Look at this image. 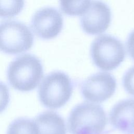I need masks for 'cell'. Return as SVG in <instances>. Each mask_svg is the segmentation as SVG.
Wrapping results in <instances>:
<instances>
[{
  "mask_svg": "<svg viewBox=\"0 0 134 134\" xmlns=\"http://www.w3.org/2000/svg\"><path fill=\"white\" fill-rule=\"evenodd\" d=\"M43 75L40 60L29 53L16 58L9 63L7 70L9 84L15 90L23 92L35 89Z\"/></svg>",
  "mask_w": 134,
  "mask_h": 134,
  "instance_id": "6da1fadb",
  "label": "cell"
},
{
  "mask_svg": "<svg viewBox=\"0 0 134 134\" xmlns=\"http://www.w3.org/2000/svg\"><path fill=\"white\" fill-rule=\"evenodd\" d=\"M109 120L116 129L125 134H134V99L122 100L115 105Z\"/></svg>",
  "mask_w": 134,
  "mask_h": 134,
  "instance_id": "9c48e42d",
  "label": "cell"
},
{
  "mask_svg": "<svg viewBox=\"0 0 134 134\" xmlns=\"http://www.w3.org/2000/svg\"><path fill=\"white\" fill-rule=\"evenodd\" d=\"M63 19L55 8L46 7L38 10L32 16L31 28L39 38L50 40L57 37L62 30Z\"/></svg>",
  "mask_w": 134,
  "mask_h": 134,
  "instance_id": "8992f818",
  "label": "cell"
},
{
  "mask_svg": "<svg viewBox=\"0 0 134 134\" xmlns=\"http://www.w3.org/2000/svg\"><path fill=\"white\" fill-rule=\"evenodd\" d=\"M126 47L129 56L134 60V30L128 35L126 41Z\"/></svg>",
  "mask_w": 134,
  "mask_h": 134,
  "instance_id": "2e32d148",
  "label": "cell"
},
{
  "mask_svg": "<svg viewBox=\"0 0 134 134\" xmlns=\"http://www.w3.org/2000/svg\"><path fill=\"white\" fill-rule=\"evenodd\" d=\"M106 124V114L102 107L88 102L75 106L68 120L71 134H104Z\"/></svg>",
  "mask_w": 134,
  "mask_h": 134,
  "instance_id": "7a4b0ae2",
  "label": "cell"
},
{
  "mask_svg": "<svg viewBox=\"0 0 134 134\" xmlns=\"http://www.w3.org/2000/svg\"><path fill=\"white\" fill-rule=\"evenodd\" d=\"M73 84L70 77L65 73L54 71L46 75L38 90L41 103L46 107L55 109L63 106L70 99Z\"/></svg>",
  "mask_w": 134,
  "mask_h": 134,
  "instance_id": "3957f363",
  "label": "cell"
},
{
  "mask_svg": "<svg viewBox=\"0 0 134 134\" xmlns=\"http://www.w3.org/2000/svg\"><path fill=\"white\" fill-rule=\"evenodd\" d=\"M111 20L109 7L102 1L93 0L81 16L80 25L83 31L88 35H99L108 28Z\"/></svg>",
  "mask_w": 134,
  "mask_h": 134,
  "instance_id": "ba28073f",
  "label": "cell"
},
{
  "mask_svg": "<svg viewBox=\"0 0 134 134\" xmlns=\"http://www.w3.org/2000/svg\"><path fill=\"white\" fill-rule=\"evenodd\" d=\"M91 0H59L60 9L70 16H82L87 9Z\"/></svg>",
  "mask_w": 134,
  "mask_h": 134,
  "instance_id": "7c38bea8",
  "label": "cell"
},
{
  "mask_svg": "<svg viewBox=\"0 0 134 134\" xmlns=\"http://www.w3.org/2000/svg\"><path fill=\"white\" fill-rule=\"evenodd\" d=\"M24 6L25 0H0V18L14 17L23 10Z\"/></svg>",
  "mask_w": 134,
  "mask_h": 134,
  "instance_id": "4fadbf2b",
  "label": "cell"
},
{
  "mask_svg": "<svg viewBox=\"0 0 134 134\" xmlns=\"http://www.w3.org/2000/svg\"><path fill=\"white\" fill-rule=\"evenodd\" d=\"M116 86V80L111 74L98 72L83 81L81 91L85 99L94 103H102L113 95Z\"/></svg>",
  "mask_w": 134,
  "mask_h": 134,
  "instance_id": "52a82bcc",
  "label": "cell"
},
{
  "mask_svg": "<svg viewBox=\"0 0 134 134\" xmlns=\"http://www.w3.org/2000/svg\"><path fill=\"white\" fill-rule=\"evenodd\" d=\"M7 134H38V130L34 120L19 117L10 123Z\"/></svg>",
  "mask_w": 134,
  "mask_h": 134,
  "instance_id": "8fae6325",
  "label": "cell"
},
{
  "mask_svg": "<svg viewBox=\"0 0 134 134\" xmlns=\"http://www.w3.org/2000/svg\"><path fill=\"white\" fill-rule=\"evenodd\" d=\"M122 83L126 91L134 96V66L130 68L125 73Z\"/></svg>",
  "mask_w": 134,
  "mask_h": 134,
  "instance_id": "5bb4252c",
  "label": "cell"
},
{
  "mask_svg": "<svg viewBox=\"0 0 134 134\" xmlns=\"http://www.w3.org/2000/svg\"><path fill=\"white\" fill-rule=\"evenodd\" d=\"M34 35L22 22L8 20L0 22V51L10 55L28 51L32 47Z\"/></svg>",
  "mask_w": 134,
  "mask_h": 134,
  "instance_id": "5b68a950",
  "label": "cell"
},
{
  "mask_svg": "<svg viewBox=\"0 0 134 134\" xmlns=\"http://www.w3.org/2000/svg\"><path fill=\"white\" fill-rule=\"evenodd\" d=\"M91 55L97 68L104 71H111L123 62L126 52L120 40L111 35H103L93 41Z\"/></svg>",
  "mask_w": 134,
  "mask_h": 134,
  "instance_id": "277c9868",
  "label": "cell"
},
{
  "mask_svg": "<svg viewBox=\"0 0 134 134\" xmlns=\"http://www.w3.org/2000/svg\"><path fill=\"white\" fill-rule=\"evenodd\" d=\"M10 100L9 91L7 86L0 81V113L7 107Z\"/></svg>",
  "mask_w": 134,
  "mask_h": 134,
  "instance_id": "9a60e30c",
  "label": "cell"
},
{
  "mask_svg": "<svg viewBox=\"0 0 134 134\" xmlns=\"http://www.w3.org/2000/svg\"><path fill=\"white\" fill-rule=\"evenodd\" d=\"M34 121L38 134H66V128L63 118L53 111L47 110L38 115Z\"/></svg>",
  "mask_w": 134,
  "mask_h": 134,
  "instance_id": "30bf717a",
  "label": "cell"
}]
</instances>
